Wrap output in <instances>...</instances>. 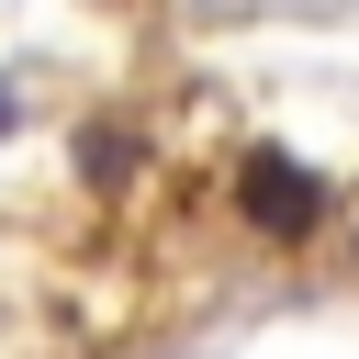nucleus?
<instances>
[{
    "mask_svg": "<svg viewBox=\"0 0 359 359\" xmlns=\"http://www.w3.org/2000/svg\"><path fill=\"white\" fill-rule=\"evenodd\" d=\"M236 213L269 236V247H303L314 224H325V180L303 168V157H280V146H258L247 168H236Z\"/></svg>",
    "mask_w": 359,
    "mask_h": 359,
    "instance_id": "f257e3e1",
    "label": "nucleus"
},
{
    "mask_svg": "<svg viewBox=\"0 0 359 359\" xmlns=\"http://www.w3.org/2000/svg\"><path fill=\"white\" fill-rule=\"evenodd\" d=\"M79 168H90V180H123V168H135L123 123H90V135H79Z\"/></svg>",
    "mask_w": 359,
    "mask_h": 359,
    "instance_id": "f03ea898",
    "label": "nucleus"
}]
</instances>
